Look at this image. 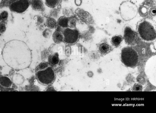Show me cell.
I'll list each match as a JSON object with an SVG mask.
<instances>
[{
	"instance_id": "11",
	"label": "cell",
	"mask_w": 156,
	"mask_h": 113,
	"mask_svg": "<svg viewBox=\"0 0 156 113\" xmlns=\"http://www.w3.org/2000/svg\"><path fill=\"white\" fill-rule=\"evenodd\" d=\"M49 64L53 68L57 66L59 63L60 59L58 52H55L49 55L48 58Z\"/></svg>"
},
{
	"instance_id": "18",
	"label": "cell",
	"mask_w": 156,
	"mask_h": 113,
	"mask_svg": "<svg viewBox=\"0 0 156 113\" xmlns=\"http://www.w3.org/2000/svg\"><path fill=\"white\" fill-rule=\"evenodd\" d=\"M8 13L7 11H3L0 14V22L4 21L6 22L7 20Z\"/></svg>"
},
{
	"instance_id": "16",
	"label": "cell",
	"mask_w": 156,
	"mask_h": 113,
	"mask_svg": "<svg viewBox=\"0 0 156 113\" xmlns=\"http://www.w3.org/2000/svg\"><path fill=\"white\" fill-rule=\"evenodd\" d=\"M46 24L47 26L50 29L56 28L58 26L57 21L51 17H48L47 19Z\"/></svg>"
},
{
	"instance_id": "17",
	"label": "cell",
	"mask_w": 156,
	"mask_h": 113,
	"mask_svg": "<svg viewBox=\"0 0 156 113\" xmlns=\"http://www.w3.org/2000/svg\"><path fill=\"white\" fill-rule=\"evenodd\" d=\"M59 2V0H45V3L46 5L51 8L56 7Z\"/></svg>"
},
{
	"instance_id": "2",
	"label": "cell",
	"mask_w": 156,
	"mask_h": 113,
	"mask_svg": "<svg viewBox=\"0 0 156 113\" xmlns=\"http://www.w3.org/2000/svg\"><path fill=\"white\" fill-rule=\"evenodd\" d=\"M35 76L38 82L44 86L51 85L55 81L56 73L48 62L43 61L35 69Z\"/></svg>"
},
{
	"instance_id": "9",
	"label": "cell",
	"mask_w": 156,
	"mask_h": 113,
	"mask_svg": "<svg viewBox=\"0 0 156 113\" xmlns=\"http://www.w3.org/2000/svg\"><path fill=\"white\" fill-rule=\"evenodd\" d=\"M56 29L53 34L52 39L55 43L59 44L63 41L64 36L62 33L63 28L57 26Z\"/></svg>"
},
{
	"instance_id": "8",
	"label": "cell",
	"mask_w": 156,
	"mask_h": 113,
	"mask_svg": "<svg viewBox=\"0 0 156 113\" xmlns=\"http://www.w3.org/2000/svg\"><path fill=\"white\" fill-rule=\"evenodd\" d=\"M123 38L127 44L131 46L135 45L138 40L136 32L129 26H126L124 28Z\"/></svg>"
},
{
	"instance_id": "6",
	"label": "cell",
	"mask_w": 156,
	"mask_h": 113,
	"mask_svg": "<svg viewBox=\"0 0 156 113\" xmlns=\"http://www.w3.org/2000/svg\"><path fill=\"white\" fill-rule=\"evenodd\" d=\"M140 15L145 17L154 16L156 14V3L154 0H144L139 8Z\"/></svg>"
},
{
	"instance_id": "15",
	"label": "cell",
	"mask_w": 156,
	"mask_h": 113,
	"mask_svg": "<svg viewBox=\"0 0 156 113\" xmlns=\"http://www.w3.org/2000/svg\"><path fill=\"white\" fill-rule=\"evenodd\" d=\"M123 40L121 35H116L112 37L111 39V43L115 47H117L121 44Z\"/></svg>"
},
{
	"instance_id": "5",
	"label": "cell",
	"mask_w": 156,
	"mask_h": 113,
	"mask_svg": "<svg viewBox=\"0 0 156 113\" xmlns=\"http://www.w3.org/2000/svg\"><path fill=\"white\" fill-rule=\"evenodd\" d=\"M64 39L63 41L66 44L72 45L76 44L80 38L79 31L76 29L69 28H64L62 30Z\"/></svg>"
},
{
	"instance_id": "20",
	"label": "cell",
	"mask_w": 156,
	"mask_h": 113,
	"mask_svg": "<svg viewBox=\"0 0 156 113\" xmlns=\"http://www.w3.org/2000/svg\"><path fill=\"white\" fill-rule=\"evenodd\" d=\"M142 89V86L139 84H135L133 87V90L134 91H141Z\"/></svg>"
},
{
	"instance_id": "4",
	"label": "cell",
	"mask_w": 156,
	"mask_h": 113,
	"mask_svg": "<svg viewBox=\"0 0 156 113\" xmlns=\"http://www.w3.org/2000/svg\"><path fill=\"white\" fill-rule=\"evenodd\" d=\"M121 57L122 62L127 67H134L138 62V55L136 51L131 47L123 48L121 51Z\"/></svg>"
},
{
	"instance_id": "22",
	"label": "cell",
	"mask_w": 156,
	"mask_h": 113,
	"mask_svg": "<svg viewBox=\"0 0 156 113\" xmlns=\"http://www.w3.org/2000/svg\"></svg>"
},
{
	"instance_id": "13",
	"label": "cell",
	"mask_w": 156,
	"mask_h": 113,
	"mask_svg": "<svg viewBox=\"0 0 156 113\" xmlns=\"http://www.w3.org/2000/svg\"><path fill=\"white\" fill-rule=\"evenodd\" d=\"M111 50V46L107 42H103L99 44V51L102 55H105L107 54Z\"/></svg>"
},
{
	"instance_id": "21",
	"label": "cell",
	"mask_w": 156,
	"mask_h": 113,
	"mask_svg": "<svg viewBox=\"0 0 156 113\" xmlns=\"http://www.w3.org/2000/svg\"><path fill=\"white\" fill-rule=\"evenodd\" d=\"M17 0H9V4Z\"/></svg>"
},
{
	"instance_id": "3",
	"label": "cell",
	"mask_w": 156,
	"mask_h": 113,
	"mask_svg": "<svg viewBox=\"0 0 156 113\" xmlns=\"http://www.w3.org/2000/svg\"><path fill=\"white\" fill-rule=\"evenodd\" d=\"M136 31L140 38L144 41L151 42L156 39L155 27L147 19H143L139 22L136 26Z\"/></svg>"
},
{
	"instance_id": "1",
	"label": "cell",
	"mask_w": 156,
	"mask_h": 113,
	"mask_svg": "<svg viewBox=\"0 0 156 113\" xmlns=\"http://www.w3.org/2000/svg\"><path fill=\"white\" fill-rule=\"evenodd\" d=\"M3 55L5 63L16 70H22L28 67L31 62L30 52L26 48L21 49L6 48L4 51Z\"/></svg>"
},
{
	"instance_id": "12",
	"label": "cell",
	"mask_w": 156,
	"mask_h": 113,
	"mask_svg": "<svg viewBox=\"0 0 156 113\" xmlns=\"http://www.w3.org/2000/svg\"><path fill=\"white\" fill-rule=\"evenodd\" d=\"M30 5L32 9L36 11H43L44 9L42 0H30Z\"/></svg>"
},
{
	"instance_id": "19",
	"label": "cell",
	"mask_w": 156,
	"mask_h": 113,
	"mask_svg": "<svg viewBox=\"0 0 156 113\" xmlns=\"http://www.w3.org/2000/svg\"><path fill=\"white\" fill-rule=\"evenodd\" d=\"M6 30V22L4 21L0 22V34H3Z\"/></svg>"
},
{
	"instance_id": "14",
	"label": "cell",
	"mask_w": 156,
	"mask_h": 113,
	"mask_svg": "<svg viewBox=\"0 0 156 113\" xmlns=\"http://www.w3.org/2000/svg\"><path fill=\"white\" fill-rule=\"evenodd\" d=\"M69 19L68 17L66 16L60 17L57 21L58 26L63 29L68 27Z\"/></svg>"
},
{
	"instance_id": "10",
	"label": "cell",
	"mask_w": 156,
	"mask_h": 113,
	"mask_svg": "<svg viewBox=\"0 0 156 113\" xmlns=\"http://www.w3.org/2000/svg\"><path fill=\"white\" fill-rule=\"evenodd\" d=\"M0 86L6 89L12 88L13 83L11 79L7 76L0 75Z\"/></svg>"
},
{
	"instance_id": "7",
	"label": "cell",
	"mask_w": 156,
	"mask_h": 113,
	"mask_svg": "<svg viewBox=\"0 0 156 113\" xmlns=\"http://www.w3.org/2000/svg\"><path fill=\"white\" fill-rule=\"evenodd\" d=\"M30 5L29 0H17L9 4V7L12 12L18 13L24 12Z\"/></svg>"
}]
</instances>
